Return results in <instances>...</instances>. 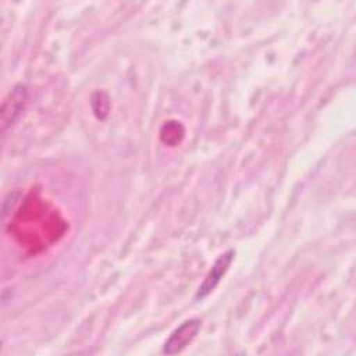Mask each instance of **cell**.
<instances>
[{
	"instance_id": "cell-1",
	"label": "cell",
	"mask_w": 356,
	"mask_h": 356,
	"mask_svg": "<svg viewBox=\"0 0 356 356\" xmlns=\"http://www.w3.org/2000/svg\"><path fill=\"white\" fill-rule=\"evenodd\" d=\"M200 328H202V321L199 318L185 320L167 338V341L164 342V346H163V353L164 355H177V353L182 352L197 337Z\"/></svg>"
},
{
	"instance_id": "cell-2",
	"label": "cell",
	"mask_w": 356,
	"mask_h": 356,
	"mask_svg": "<svg viewBox=\"0 0 356 356\" xmlns=\"http://www.w3.org/2000/svg\"><path fill=\"white\" fill-rule=\"evenodd\" d=\"M234 259H235V250L234 249H229V250L224 252L222 254H220L217 257V260L213 263L210 271L204 277L203 282L199 285V288L196 291V295H195V299H197V300L204 299L207 295H210L216 289V286L220 284L222 277L229 270Z\"/></svg>"
},
{
	"instance_id": "cell-3",
	"label": "cell",
	"mask_w": 356,
	"mask_h": 356,
	"mask_svg": "<svg viewBox=\"0 0 356 356\" xmlns=\"http://www.w3.org/2000/svg\"><path fill=\"white\" fill-rule=\"evenodd\" d=\"M26 100V89L22 85H17L1 103V131L4 132L19 115Z\"/></svg>"
}]
</instances>
